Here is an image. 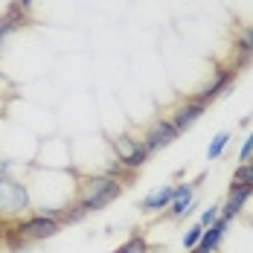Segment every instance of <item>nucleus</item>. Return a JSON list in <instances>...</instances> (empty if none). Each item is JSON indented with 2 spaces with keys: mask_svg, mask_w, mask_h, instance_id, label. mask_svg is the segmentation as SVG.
Returning <instances> with one entry per match:
<instances>
[{
  "mask_svg": "<svg viewBox=\"0 0 253 253\" xmlns=\"http://www.w3.org/2000/svg\"><path fill=\"white\" fill-rule=\"evenodd\" d=\"M128 183L120 180V177H111V175H93V177H84L79 183V192H76V201L87 210V212H99L105 210L108 204H114L123 189Z\"/></svg>",
  "mask_w": 253,
  "mask_h": 253,
  "instance_id": "nucleus-1",
  "label": "nucleus"
},
{
  "mask_svg": "<svg viewBox=\"0 0 253 253\" xmlns=\"http://www.w3.org/2000/svg\"><path fill=\"white\" fill-rule=\"evenodd\" d=\"M32 210V195L29 186L18 177L0 175V221H18Z\"/></svg>",
  "mask_w": 253,
  "mask_h": 253,
  "instance_id": "nucleus-2",
  "label": "nucleus"
},
{
  "mask_svg": "<svg viewBox=\"0 0 253 253\" xmlns=\"http://www.w3.org/2000/svg\"><path fill=\"white\" fill-rule=\"evenodd\" d=\"M111 146H114V157L126 166L128 172H137L149 163V149L143 146V140L131 137V134H120V137H111Z\"/></svg>",
  "mask_w": 253,
  "mask_h": 253,
  "instance_id": "nucleus-3",
  "label": "nucleus"
},
{
  "mask_svg": "<svg viewBox=\"0 0 253 253\" xmlns=\"http://www.w3.org/2000/svg\"><path fill=\"white\" fill-rule=\"evenodd\" d=\"M15 227L24 233V239L29 242V245H35V242H47V239H52V236H58V233L64 230V224L32 210V212H26L24 218L15 221Z\"/></svg>",
  "mask_w": 253,
  "mask_h": 253,
  "instance_id": "nucleus-4",
  "label": "nucleus"
},
{
  "mask_svg": "<svg viewBox=\"0 0 253 253\" xmlns=\"http://www.w3.org/2000/svg\"><path fill=\"white\" fill-rule=\"evenodd\" d=\"M204 183V175H198L195 180H186V183H175V195H172V204H169V210H166V218H172V221H183L195 207V192H198V186Z\"/></svg>",
  "mask_w": 253,
  "mask_h": 253,
  "instance_id": "nucleus-5",
  "label": "nucleus"
},
{
  "mask_svg": "<svg viewBox=\"0 0 253 253\" xmlns=\"http://www.w3.org/2000/svg\"><path fill=\"white\" fill-rule=\"evenodd\" d=\"M177 137H180V134L175 131L172 120H169V117H157L152 126L146 128V134H143L140 140H143V146L149 149V154H154V152H163L166 146H172Z\"/></svg>",
  "mask_w": 253,
  "mask_h": 253,
  "instance_id": "nucleus-6",
  "label": "nucleus"
},
{
  "mask_svg": "<svg viewBox=\"0 0 253 253\" xmlns=\"http://www.w3.org/2000/svg\"><path fill=\"white\" fill-rule=\"evenodd\" d=\"M233 82H236V73L230 70V67H215V76L210 84H204L201 90L192 96L195 102H201V105H210V102H215L218 96H224L230 87H233Z\"/></svg>",
  "mask_w": 253,
  "mask_h": 253,
  "instance_id": "nucleus-7",
  "label": "nucleus"
},
{
  "mask_svg": "<svg viewBox=\"0 0 253 253\" xmlns=\"http://www.w3.org/2000/svg\"><path fill=\"white\" fill-rule=\"evenodd\" d=\"M204 114H207V105L195 102L192 96H186V99L180 102L175 111H172V117H169V120H172V126H175L177 134H186L189 128H192L195 123H198V120H201Z\"/></svg>",
  "mask_w": 253,
  "mask_h": 253,
  "instance_id": "nucleus-8",
  "label": "nucleus"
},
{
  "mask_svg": "<svg viewBox=\"0 0 253 253\" xmlns=\"http://www.w3.org/2000/svg\"><path fill=\"white\" fill-rule=\"evenodd\" d=\"M172 195H175V183H160L154 186L146 198H140V212L143 215H157V212H166L169 204H172Z\"/></svg>",
  "mask_w": 253,
  "mask_h": 253,
  "instance_id": "nucleus-9",
  "label": "nucleus"
},
{
  "mask_svg": "<svg viewBox=\"0 0 253 253\" xmlns=\"http://www.w3.org/2000/svg\"><path fill=\"white\" fill-rule=\"evenodd\" d=\"M251 195H253L251 186H236V183H230L227 198H224V204H221V218H227V221L239 218L242 210H245V204L251 201Z\"/></svg>",
  "mask_w": 253,
  "mask_h": 253,
  "instance_id": "nucleus-10",
  "label": "nucleus"
},
{
  "mask_svg": "<svg viewBox=\"0 0 253 253\" xmlns=\"http://www.w3.org/2000/svg\"><path fill=\"white\" fill-rule=\"evenodd\" d=\"M26 15H29V12H24L18 3H9V6H6V12L0 15V50H3V44L9 41V35H15L21 26L29 24Z\"/></svg>",
  "mask_w": 253,
  "mask_h": 253,
  "instance_id": "nucleus-11",
  "label": "nucleus"
},
{
  "mask_svg": "<svg viewBox=\"0 0 253 253\" xmlns=\"http://www.w3.org/2000/svg\"><path fill=\"white\" fill-rule=\"evenodd\" d=\"M227 230H230V221L227 218H218L215 224H210V227L204 230V236H201V251L207 253H215L218 248H221V242H224V236H227Z\"/></svg>",
  "mask_w": 253,
  "mask_h": 253,
  "instance_id": "nucleus-12",
  "label": "nucleus"
},
{
  "mask_svg": "<svg viewBox=\"0 0 253 253\" xmlns=\"http://www.w3.org/2000/svg\"><path fill=\"white\" fill-rule=\"evenodd\" d=\"M3 248L12 253L29 251V242L24 239V233L15 227V221H3Z\"/></svg>",
  "mask_w": 253,
  "mask_h": 253,
  "instance_id": "nucleus-13",
  "label": "nucleus"
},
{
  "mask_svg": "<svg viewBox=\"0 0 253 253\" xmlns=\"http://www.w3.org/2000/svg\"><path fill=\"white\" fill-rule=\"evenodd\" d=\"M236 55H245V58H253V24L242 26L239 35H236V44H233Z\"/></svg>",
  "mask_w": 253,
  "mask_h": 253,
  "instance_id": "nucleus-14",
  "label": "nucleus"
},
{
  "mask_svg": "<svg viewBox=\"0 0 253 253\" xmlns=\"http://www.w3.org/2000/svg\"><path fill=\"white\" fill-rule=\"evenodd\" d=\"M230 140H233V134H230V131H218V134L210 140V146H207V160H218L221 154L227 152Z\"/></svg>",
  "mask_w": 253,
  "mask_h": 253,
  "instance_id": "nucleus-15",
  "label": "nucleus"
},
{
  "mask_svg": "<svg viewBox=\"0 0 253 253\" xmlns=\"http://www.w3.org/2000/svg\"><path fill=\"white\" fill-rule=\"evenodd\" d=\"M111 253H149V242H146L143 233H131L126 242H123L117 251H111Z\"/></svg>",
  "mask_w": 253,
  "mask_h": 253,
  "instance_id": "nucleus-16",
  "label": "nucleus"
},
{
  "mask_svg": "<svg viewBox=\"0 0 253 253\" xmlns=\"http://www.w3.org/2000/svg\"><path fill=\"white\" fill-rule=\"evenodd\" d=\"M90 212L82 207L79 201H70V204H64V218H61V224H79V221H84Z\"/></svg>",
  "mask_w": 253,
  "mask_h": 253,
  "instance_id": "nucleus-17",
  "label": "nucleus"
},
{
  "mask_svg": "<svg viewBox=\"0 0 253 253\" xmlns=\"http://www.w3.org/2000/svg\"><path fill=\"white\" fill-rule=\"evenodd\" d=\"M230 183H236V186H251L253 189V163H239Z\"/></svg>",
  "mask_w": 253,
  "mask_h": 253,
  "instance_id": "nucleus-18",
  "label": "nucleus"
},
{
  "mask_svg": "<svg viewBox=\"0 0 253 253\" xmlns=\"http://www.w3.org/2000/svg\"><path fill=\"white\" fill-rule=\"evenodd\" d=\"M201 236H204V227H201V224H192V227L183 233V251H186V253L195 251V248L201 245Z\"/></svg>",
  "mask_w": 253,
  "mask_h": 253,
  "instance_id": "nucleus-19",
  "label": "nucleus"
},
{
  "mask_svg": "<svg viewBox=\"0 0 253 253\" xmlns=\"http://www.w3.org/2000/svg\"><path fill=\"white\" fill-rule=\"evenodd\" d=\"M218 218H221V204H210V207H207V210L201 212V218H198V224H201V227L207 230L210 224H215Z\"/></svg>",
  "mask_w": 253,
  "mask_h": 253,
  "instance_id": "nucleus-20",
  "label": "nucleus"
},
{
  "mask_svg": "<svg viewBox=\"0 0 253 253\" xmlns=\"http://www.w3.org/2000/svg\"><path fill=\"white\" fill-rule=\"evenodd\" d=\"M251 154H253V131H248V137H245V143L239 149V163H248Z\"/></svg>",
  "mask_w": 253,
  "mask_h": 253,
  "instance_id": "nucleus-21",
  "label": "nucleus"
},
{
  "mask_svg": "<svg viewBox=\"0 0 253 253\" xmlns=\"http://www.w3.org/2000/svg\"><path fill=\"white\" fill-rule=\"evenodd\" d=\"M15 3H18V6H21V9H24V12H29V9H32V3H35V0H15Z\"/></svg>",
  "mask_w": 253,
  "mask_h": 253,
  "instance_id": "nucleus-22",
  "label": "nucleus"
},
{
  "mask_svg": "<svg viewBox=\"0 0 253 253\" xmlns=\"http://www.w3.org/2000/svg\"><path fill=\"white\" fill-rule=\"evenodd\" d=\"M0 87H9V82H6V76H3V70H0Z\"/></svg>",
  "mask_w": 253,
  "mask_h": 253,
  "instance_id": "nucleus-23",
  "label": "nucleus"
},
{
  "mask_svg": "<svg viewBox=\"0 0 253 253\" xmlns=\"http://www.w3.org/2000/svg\"><path fill=\"white\" fill-rule=\"evenodd\" d=\"M0 245H3V221H0Z\"/></svg>",
  "mask_w": 253,
  "mask_h": 253,
  "instance_id": "nucleus-24",
  "label": "nucleus"
},
{
  "mask_svg": "<svg viewBox=\"0 0 253 253\" xmlns=\"http://www.w3.org/2000/svg\"><path fill=\"white\" fill-rule=\"evenodd\" d=\"M189 253H207V251H201V248H195V251H189Z\"/></svg>",
  "mask_w": 253,
  "mask_h": 253,
  "instance_id": "nucleus-25",
  "label": "nucleus"
},
{
  "mask_svg": "<svg viewBox=\"0 0 253 253\" xmlns=\"http://www.w3.org/2000/svg\"><path fill=\"white\" fill-rule=\"evenodd\" d=\"M248 163H253V154H251V160H248Z\"/></svg>",
  "mask_w": 253,
  "mask_h": 253,
  "instance_id": "nucleus-26",
  "label": "nucleus"
},
{
  "mask_svg": "<svg viewBox=\"0 0 253 253\" xmlns=\"http://www.w3.org/2000/svg\"><path fill=\"white\" fill-rule=\"evenodd\" d=\"M21 253H29V251H21Z\"/></svg>",
  "mask_w": 253,
  "mask_h": 253,
  "instance_id": "nucleus-27",
  "label": "nucleus"
}]
</instances>
